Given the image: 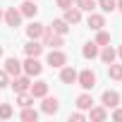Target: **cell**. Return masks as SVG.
Returning a JSON list of instances; mask_svg holds the SVG:
<instances>
[{
    "instance_id": "6da1fadb",
    "label": "cell",
    "mask_w": 122,
    "mask_h": 122,
    "mask_svg": "<svg viewBox=\"0 0 122 122\" xmlns=\"http://www.w3.org/2000/svg\"><path fill=\"white\" fill-rule=\"evenodd\" d=\"M41 43H43V46H50V48H62V46H65V36L53 34V29L46 26V31H43V36H41Z\"/></svg>"
},
{
    "instance_id": "7a4b0ae2",
    "label": "cell",
    "mask_w": 122,
    "mask_h": 122,
    "mask_svg": "<svg viewBox=\"0 0 122 122\" xmlns=\"http://www.w3.org/2000/svg\"><path fill=\"white\" fill-rule=\"evenodd\" d=\"M22 70H24V74H29V77H38V74L43 72V65L38 62V57L26 55V60L22 62Z\"/></svg>"
},
{
    "instance_id": "3957f363",
    "label": "cell",
    "mask_w": 122,
    "mask_h": 122,
    "mask_svg": "<svg viewBox=\"0 0 122 122\" xmlns=\"http://www.w3.org/2000/svg\"><path fill=\"white\" fill-rule=\"evenodd\" d=\"M77 84H79L84 91H91V89L96 86V74H93L91 70H81V72H77Z\"/></svg>"
},
{
    "instance_id": "277c9868",
    "label": "cell",
    "mask_w": 122,
    "mask_h": 122,
    "mask_svg": "<svg viewBox=\"0 0 122 122\" xmlns=\"http://www.w3.org/2000/svg\"><path fill=\"white\" fill-rule=\"evenodd\" d=\"M46 62H48L50 67H57V70H60V67L67 65V55L60 50V48H53V50L48 53V57H46Z\"/></svg>"
},
{
    "instance_id": "5b68a950",
    "label": "cell",
    "mask_w": 122,
    "mask_h": 122,
    "mask_svg": "<svg viewBox=\"0 0 122 122\" xmlns=\"http://www.w3.org/2000/svg\"><path fill=\"white\" fill-rule=\"evenodd\" d=\"M3 19H5V24H7V26L17 29V26L22 24V12H19V7H7V10H5V15H3Z\"/></svg>"
},
{
    "instance_id": "8992f818",
    "label": "cell",
    "mask_w": 122,
    "mask_h": 122,
    "mask_svg": "<svg viewBox=\"0 0 122 122\" xmlns=\"http://www.w3.org/2000/svg\"><path fill=\"white\" fill-rule=\"evenodd\" d=\"M101 105L103 108H108V110H112V108H117L120 105V93L117 91H103V96H101Z\"/></svg>"
},
{
    "instance_id": "52a82bcc",
    "label": "cell",
    "mask_w": 122,
    "mask_h": 122,
    "mask_svg": "<svg viewBox=\"0 0 122 122\" xmlns=\"http://www.w3.org/2000/svg\"><path fill=\"white\" fill-rule=\"evenodd\" d=\"M60 110V101L55 98V96H43V103H41V112H46V115H55Z\"/></svg>"
},
{
    "instance_id": "ba28073f",
    "label": "cell",
    "mask_w": 122,
    "mask_h": 122,
    "mask_svg": "<svg viewBox=\"0 0 122 122\" xmlns=\"http://www.w3.org/2000/svg\"><path fill=\"white\" fill-rule=\"evenodd\" d=\"M12 89H15V93H24V91H29V86H31V79H29V74L26 77H12Z\"/></svg>"
},
{
    "instance_id": "9c48e42d",
    "label": "cell",
    "mask_w": 122,
    "mask_h": 122,
    "mask_svg": "<svg viewBox=\"0 0 122 122\" xmlns=\"http://www.w3.org/2000/svg\"><path fill=\"white\" fill-rule=\"evenodd\" d=\"M60 81L62 84H77V70L65 65V67H60Z\"/></svg>"
},
{
    "instance_id": "30bf717a",
    "label": "cell",
    "mask_w": 122,
    "mask_h": 122,
    "mask_svg": "<svg viewBox=\"0 0 122 122\" xmlns=\"http://www.w3.org/2000/svg\"><path fill=\"white\" fill-rule=\"evenodd\" d=\"M43 31H46V24H41V22H31V24L26 26V36L34 38V41H41Z\"/></svg>"
},
{
    "instance_id": "8fae6325",
    "label": "cell",
    "mask_w": 122,
    "mask_h": 122,
    "mask_svg": "<svg viewBox=\"0 0 122 122\" xmlns=\"http://www.w3.org/2000/svg\"><path fill=\"white\" fill-rule=\"evenodd\" d=\"M29 93H31L34 98H43V96L48 93V81H43V79L34 81V84L29 86Z\"/></svg>"
},
{
    "instance_id": "7c38bea8",
    "label": "cell",
    "mask_w": 122,
    "mask_h": 122,
    "mask_svg": "<svg viewBox=\"0 0 122 122\" xmlns=\"http://www.w3.org/2000/svg\"><path fill=\"white\" fill-rule=\"evenodd\" d=\"M62 19H65L67 24H79V22H81V10H79L77 5H74V7L70 5V7L65 10V17H62Z\"/></svg>"
},
{
    "instance_id": "4fadbf2b",
    "label": "cell",
    "mask_w": 122,
    "mask_h": 122,
    "mask_svg": "<svg viewBox=\"0 0 122 122\" xmlns=\"http://www.w3.org/2000/svg\"><path fill=\"white\" fill-rule=\"evenodd\" d=\"M5 72H7L10 77H17V74L22 72V62H19L17 57H7V60H5Z\"/></svg>"
},
{
    "instance_id": "5bb4252c",
    "label": "cell",
    "mask_w": 122,
    "mask_h": 122,
    "mask_svg": "<svg viewBox=\"0 0 122 122\" xmlns=\"http://www.w3.org/2000/svg\"><path fill=\"white\" fill-rule=\"evenodd\" d=\"M19 12H22V17H36V12H38L36 0H24L19 5Z\"/></svg>"
},
{
    "instance_id": "9a60e30c",
    "label": "cell",
    "mask_w": 122,
    "mask_h": 122,
    "mask_svg": "<svg viewBox=\"0 0 122 122\" xmlns=\"http://www.w3.org/2000/svg\"><path fill=\"white\" fill-rule=\"evenodd\" d=\"M86 24H89L93 31H98V29H103V26H105V17H103V15H96V12H89Z\"/></svg>"
},
{
    "instance_id": "2e32d148",
    "label": "cell",
    "mask_w": 122,
    "mask_h": 122,
    "mask_svg": "<svg viewBox=\"0 0 122 122\" xmlns=\"http://www.w3.org/2000/svg\"><path fill=\"white\" fill-rule=\"evenodd\" d=\"M24 53H26V55H31V57H38V55L43 53V43H41V41H34V38H31V41H29V43L24 46Z\"/></svg>"
},
{
    "instance_id": "e0dca14e",
    "label": "cell",
    "mask_w": 122,
    "mask_h": 122,
    "mask_svg": "<svg viewBox=\"0 0 122 122\" xmlns=\"http://www.w3.org/2000/svg\"><path fill=\"white\" fill-rule=\"evenodd\" d=\"M89 117H91L93 122H103V120L108 117V108H103V105H98V108L91 105V108H89Z\"/></svg>"
},
{
    "instance_id": "ac0fdd59",
    "label": "cell",
    "mask_w": 122,
    "mask_h": 122,
    "mask_svg": "<svg viewBox=\"0 0 122 122\" xmlns=\"http://www.w3.org/2000/svg\"><path fill=\"white\" fill-rule=\"evenodd\" d=\"M98 53H101V50H98V43H96V41H89V43L81 48V55H84L86 60H93V57H98Z\"/></svg>"
},
{
    "instance_id": "d6986e66",
    "label": "cell",
    "mask_w": 122,
    "mask_h": 122,
    "mask_svg": "<svg viewBox=\"0 0 122 122\" xmlns=\"http://www.w3.org/2000/svg\"><path fill=\"white\" fill-rule=\"evenodd\" d=\"M50 29H53V34H60V36H67V34H70V24H67L65 19H53Z\"/></svg>"
},
{
    "instance_id": "ffe728a7",
    "label": "cell",
    "mask_w": 122,
    "mask_h": 122,
    "mask_svg": "<svg viewBox=\"0 0 122 122\" xmlns=\"http://www.w3.org/2000/svg\"><path fill=\"white\" fill-rule=\"evenodd\" d=\"M98 57L103 60L105 65H110V62H115V57H117V50H115V48H110V46H103V50L98 53Z\"/></svg>"
},
{
    "instance_id": "44dd1931",
    "label": "cell",
    "mask_w": 122,
    "mask_h": 122,
    "mask_svg": "<svg viewBox=\"0 0 122 122\" xmlns=\"http://www.w3.org/2000/svg\"><path fill=\"white\" fill-rule=\"evenodd\" d=\"M34 96L29 93V91H24V93H17V105L19 108H29V105H34Z\"/></svg>"
},
{
    "instance_id": "7402d4cb",
    "label": "cell",
    "mask_w": 122,
    "mask_h": 122,
    "mask_svg": "<svg viewBox=\"0 0 122 122\" xmlns=\"http://www.w3.org/2000/svg\"><path fill=\"white\" fill-rule=\"evenodd\" d=\"M93 105V98H91V93H81L79 98H77V108L79 110H89Z\"/></svg>"
},
{
    "instance_id": "603a6c76",
    "label": "cell",
    "mask_w": 122,
    "mask_h": 122,
    "mask_svg": "<svg viewBox=\"0 0 122 122\" xmlns=\"http://www.w3.org/2000/svg\"><path fill=\"white\" fill-rule=\"evenodd\" d=\"M19 117H22L24 122H36V120H38V110H34L31 105H29V108H22V115H19Z\"/></svg>"
},
{
    "instance_id": "cb8c5ba5",
    "label": "cell",
    "mask_w": 122,
    "mask_h": 122,
    "mask_svg": "<svg viewBox=\"0 0 122 122\" xmlns=\"http://www.w3.org/2000/svg\"><path fill=\"white\" fill-rule=\"evenodd\" d=\"M108 77H110V79H115V81H120V79H122V65L110 62V65H108Z\"/></svg>"
},
{
    "instance_id": "d4e9b609",
    "label": "cell",
    "mask_w": 122,
    "mask_h": 122,
    "mask_svg": "<svg viewBox=\"0 0 122 122\" xmlns=\"http://www.w3.org/2000/svg\"><path fill=\"white\" fill-rule=\"evenodd\" d=\"M74 5L84 12H93L96 10V0H74Z\"/></svg>"
},
{
    "instance_id": "484cf974",
    "label": "cell",
    "mask_w": 122,
    "mask_h": 122,
    "mask_svg": "<svg viewBox=\"0 0 122 122\" xmlns=\"http://www.w3.org/2000/svg\"><path fill=\"white\" fill-rule=\"evenodd\" d=\"M96 5L103 12H112V10H117V0H96Z\"/></svg>"
},
{
    "instance_id": "4316f807",
    "label": "cell",
    "mask_w": 122,
    "mask_h": 122,
    "mask_svg": "<svg viewBox=\"0 0 122 122\" xmlns=\"http://www.w3.org/2000/svg\"><path fill=\"white\" fill-rule=\"evenodd\" d=\"M12 115H15V110L10 103H0V120H10Z\"/></svg>"
},
{
    "instance_id": "83f0119b",
    "label": "cell",
    "mask_w": 122,
    "mask_h": 122,
    "mask_svg": "<svg viewBox=\"0 0 122 122\" xmlns=\"http://www.w3.org/2000/svg\"><path fill=\"white\" fill-rule=\"evenodd\" d=\"M96 43H98V46H108V43H110V34H108V31H103V29H98Z\"/></svg>"
},
{
    "instance_id": "f1b7e54d",
    "label": "cell",
    "mask_w": 122,
    "mask_h": 122,
    "mask_svg": "<svg viewBox=\"0 0 122 122\" xmlns=\"http://www.w3.org/2000/svg\"><path fill=\"white\" fill-rule=\"evenodd\" d=\"M7 84H10V74H7L5 70H0V89H5Z\"/></svg>"
},
{
    "instance_id": "f546056e",
    "label": "cell",
    "mask_w": 122,
    "mask_h": 122,
    "mask_svg": "<svg viewBox=\"0 0 122 122\" xmlns=\"http://www.w3.org/2000/svg\"><path fill=\"white\" fill-rule=\"evenodd\" d=\"M70 120H72V122H81V120H84V110H77V112H72V115H70Z\"/></svg>"
},
{
    "instance_id": "4dcf8cb0",
    "label": "cell",
    "mask_w": 122,
    "mask_h": 122,
    "mask_svg": "<svg viewBox=\"0 0 122 122\" xmlns=\"http://www.w3.org/2000/svg\"><path fill=\"white\" fill-rule=\"evenodd\" d=\"M55 5H57L60 10H67V7L72 5V0H55Z\"/></svg>"
},
{
    "instance_id": "1f68e13d",
    "label": "cell",
    "mask_w": 122,
    "mask_h": 122,
    "mask_svg": "<svg viewBox=\"0 0 122 122\" xmlns=\"http://www.w3.org/2000/svg\"><path fill=\"white\" fill-rule=\"evenodd\" d=\"M112 120H120V122H122V110H120V108H117V110L112 108Z\"/></svg>"
},
{
    "instance_id": "d6a6232c",
    "label": "cell",
    "mask_w": 122,
    "mask_h": 122,
    "mask_svg": "<svg viewBox=\"0 0 122 122\" xmlns=\"http://www.w3.org/2000/svg\"><path fill=\"white\" fill-rule=\"evenodd\" d=\"M117 10H120V12H122V0H117Z\"/></svg>"
},
{
    "instance_id": "836d02e7",
    "label": "cell",
    "mask_w": 122,
    "mask_h": 122,
    "mask_svg": "<svg viewBox=\"0 0 122 122\" xmlns=\"http://www.w3.org/2000/svg\"><path fill=\"white\" fill-rule=\"evenodd\" d=\"M117 55H120V60H122V46H120V50H117Z\"/></svg>"
},
{
    "instance_id": "e575fe53",
    "label": "cell",
    "mask_w": 122,
    "mask_h": 122,
    "mask_svg": "<svg viewBox=\"0 0 122 122\" xmlns=\"http://www.w3.org/2000/svg\"><path fill=\"white\" fill-rule=\"evenodd\" d=\"M3 15H5V12H3V10H0V22H3Z\"/></svg>"
},
{
    "instance_id": "d590c367",
    "label": "cell",
    "mask_w": 122,
    "mask_h": 122,
    "mask_svg": "<svg viewBox=\"0 0 122 122\" xmlns=\"http://www.w3.org/2000/svg\"><path fill=\"white\" fill-rule=\"evenodd\" d=\"M0 57H3V46H0Z\"/></svg>"
}]
</instances>
